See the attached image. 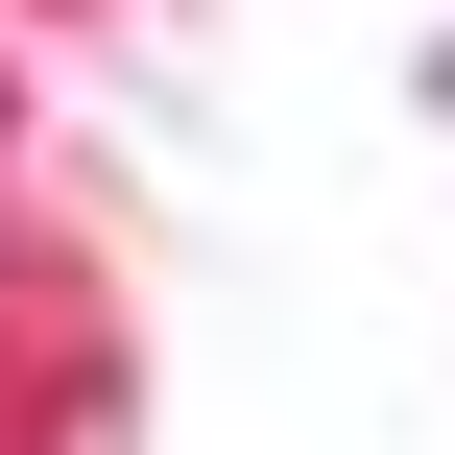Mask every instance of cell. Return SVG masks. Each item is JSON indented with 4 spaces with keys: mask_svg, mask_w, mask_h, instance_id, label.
<instances>
[]
</instances>
